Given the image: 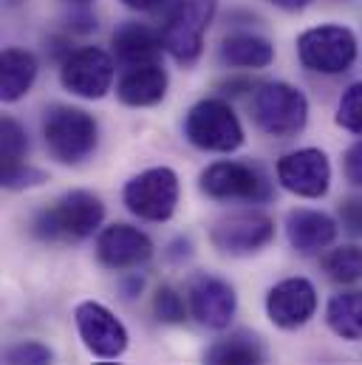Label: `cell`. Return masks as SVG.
Wrapping results in <instances>:
<instances>
[{"instance_id":"16","label":"cell","mask_w":362,"mask_h":365,"mask_svg":"<svg viewBox=\"0 0 362 365\" xmlns=\"http://www.w3.org/2000/svg\"><path fill=\"white\" fill-rule=\"evenodd\" d=\"M337 221L320 210H291L286 215V235H289V244L300 252V255H314V252H323L326 247L334 244L337 238Z\"/></svg>"},{"instance_id":"30","label":"cell","mask_w":362,"mask_h":365,"mask_svg":"<svg viewBox=\"0 0 362 365\" xmlns=\"http://www.w3.org/2000/svg\"><path fill=\"white\" fill-rule=\"evenodd\" d=\"M343 170H346V179L354 184V187H362V139L354 142L346 156H343Z\"/></svg>"},{"instance_id":"10","label":"cell","mask_w":362,"mask_h":365,"mask_svg":"<svg viewBox=\"0 0 362 365\" xmlns=\"http://www.w3.org/2000/svg\"><path fill=\"white\" fill-rule=\"evenodd\" d=\"M74 323H77L83 346L88 349V354H93L96 360L113 363V360H119L128 351V343H130L128 329H125V323L108 306L93 303V300L80 303L74 309Z\"/></svg>"},{"instance_id":"11","label":"cell","mask_w":362,"mask_h":365,"mask_svg":"<svg viewBox=\"0 0 362 365\" xmlns=\"http://www.w3.org/2000/svg\"><path fill=\"white\" fill-rule=\"evenodd\" d=\"M113 57L96 46H86L63 57L60 83L66 91L83 99H102L113 86Z\"/></svg>"},{"instance_id":"31","label":"cell","mask_w":362,"mask_h":365,"mask_svg":"<svg viewBox=\"0 0 362 365\" xmlns=\"http://www.w3.org/2000/svg\"><path fill=\"white\" fill-rule=\"evenodd\" d=\"M68 26L74 29V31H80V34H88L96 29V17L86 11V6H80V11H74L71 17H68Z\"/></svg>"},{"instance_id":"21","label":"cell","mask_w":362,"mask_h":365,"mask_svg":"<svg viewBox=\"0 0 362 365\" xmlns=\"http://www.w3.org/2000/svg\"><path fill=\"white\" fill-rule=\"evenodd\" d=\"M204 365H267V354L255 334L232 331L207 349Z\"/></svg>"},{"instance_id":"27","label":"cell","mask_w":362,"mask_h":365,"mask_svg":"<svg viewBox=\"0 0 362 365\" xmlns=\"http://www.w3.org/2000/svg\"><path fill=\"white\" fill-rule=\"evenodd\" d=\"M51 360H54V354L48 346H43L37 340H23L6 351L3 365H51Z\"/></svg>"},{"instance_id":"13","label":"cell","mask_w":362,"mask_h":365,"mask_svg":"<svg viewBox=\"0 0 362 365\" xmlns=\"http://www.w3.org/2000/svg\"><path fill=\"white\" fill-rule=\"evenodd\" d=\"M187 303L195 323L212 331L229 329L235 312H238V294L235 289L215 274H195L187 286Z\"/></svg>"},{"instance_id":"3","label":"cell","mask_w":362,"mask_h":365,"mask_svg":"<svg viewBox=\"0 0 362 365\" xmlns=\"http://www.w3.org/2000/svg\"><path fill=\"white\" fill-rule=\"evenodd\" d=\"M252 122L267 136L291 139L309 122V99L289 83H261L252 93Z\"/></svg>"},{"instance_id":"24","label":"cell","mask_w":362,"mask_h":365,"mask_svg":"<svg viewBox=\"0 0 362 365\" xmlns=\"http://www.w3.org/2000/svg\"><path fill=\"white\" fill-rule=\"evenodd\" d=\"M26 153H29V136H26L23 125L11 116H3V122H0V168L23 165Z\"/></svg>"},{"instance_id":"26","label":"cell","mask_w":362,"mask_h":365,"mask_svg":"<svg viewBox=\"0 0 362 365\" xmlns=\"http://www.w3.org/2000/svg\"><path fill=\"white\" fill-rule=\"evenodd\" d=\"M337 125L348 133L362 136V83H354L348 91L340 96L337 105Z\"/></svg>"},{"instance_id":"35","label":"cell","mask_w":362,"mask_h":365,"mask_svg":"<svg viewBox=\"0 0 362 365\" xmlns=\"http://www.w3.org/2000/svg\"><path fill=\"white\" fill-rule=\"evenodd\" d=\"M66 3H71V6H88L90 0H66Z\"/></svg>"},{"instance_id":"6","label":"cell","mask_w":362,"mask_h":365,"mask_svg":"<svg viewBox=\"0 0 362 365\" xmlns=\"http://www.w3.org/2000/svg\"><path fill=\"white\" fill-rule=\"evenodd\" d=\"M181 184L173 168H150L133 176L122 190L125 207L142 221H170L179 207Z\"/></svg>"},{"instance_id":"7","label":"cell","mask_w":362,"mask_h":365,"mask_svg":"<svg viewBox=\"0 0 362 365\" xmlns=\"http://www.w3.org/2000/svg\"><path fill=\"white\" fill-rule=\"evenodd\" d=\"M297 57L309 71L343 74L357 60V34L346 26H317L297 37Z\"/></svg>"},{"instance_id":"18","label":"cell","mask_w":362,"mask_h":365,"mask_svg":"<svg viewBox=\"0 0 362 365\" xmlns=\"http://www.w3.org/2000/svg\"><path fill=\"white\" fill-rule=\"evenodd\" d=\"M167 93V71L162 63L153 66H139V68H125V74L116 83V96L128 108H150L159 105Z\"/></svg>"},{"instance_id":"8","label":"cell","mask_w":362,"mask_h":365,"mask_svg":"<svg viewBox=\"0 0 362 365\" xmlns=\"http://www.w3.org/2000/svg\"><path fill=\"white\" fill-rule=\"evenodd\" d=\"M198 187L207 198L212 201H269L272 184L264 176L261 168L247 165V162H212L210 168L201 170Z\"/></svg>"},{"instance_id":"2","label":"cell","mask_w":362,"mask_h":365,"mask_svg":"<svg viewBox=\"0 0 362 365\" xmlns=\"http://www.w3.org/2000/svg\"><path fill=\"white\" fill-rule=\"evenodd\" d=\"M43 139L60 165H83L99 145V125L88 110L74 105H51L43 113Z\"/></svg>"},{"instance_id":"9","label":"cell","mask_w":362,"mask_h":365,"mask_svg":"<svg viewBox=\"0 0 362 365\" xmlns=\"http://www.w3.org/2000/svg\"><path fill=\"white\" fill-rule=\"evenodd\" d=\"M272 238H274V221L258 210H241V212L224 215L210 232L212 247L229 258L255 255L264 247H269Z\"/></svg>"},{"instance_id":"15","label":"cell","mask_w":362,"mask_h":365,"mask_svg":"<svg viewBox=\"0 0 362 365\" xmlns=\"http://www.w3.org/2000/svg\"><path fill=\"white\" fill-rule=\"evenodd\" d=\"M317 312V289L309 277H286L267 292V314L277 329H303Z\"/></svg>"},{"instance_id":"12","label":"cell","mask_w":362,"mask_h":365,"mask_svg":"<svg viewBox=\"0 0 362 365\" xmlns=\"http://www.w3.org/2000/svg\"><path fill=\"white\" fill-rule=\"evenodd\" d=\"M277 182L300 198H323L331 187V162L317 148H300L277 159Z\"/></svg>"},{"instance_id":"22","label":"cell","mask_w":362,"mask_h":365,"mask_svg":"<svg viewBox=\"0 0 362 365\" xmlns=\"http://www.w3.org/2000/svg\"><path fill=\"white\" fill-rule=\"evenodd\" d=\"M326 323L343 340H362V289L334 294L326 306Z\"/></svg>"},{"instance_id":"19","label":"cell","mask_w":362,"mask_h":365,"mask_svg":"<svg viewBox=\"0 0 362 365\" xmlns=\"http://www.w3.org/2000/svg\"><path fill=\"white\" fill-rule=\"evenodd\" d=\"M218 57L229 68H244V71L247 68H267L274 60V46L261 34L241 31V34H229L221 40Z\"/></svg>"},{"instance_id":"32","label":"cell","mask_w":362,"mask_h":365,"mask_svg":"<svg viewBox=\"0 0 362 365\" xmlns=\"http://www.w3.org/2000/svg\"><path fill=\"white\" fill-rule=\"evenodd\" d=\"M128 9H133V11H153V9H159V6H165L167 0H122Z\"/></svg>"},{"instance_id":"14","label":"cell","mask_w":362,"mask_h":365,"mask_svg":"<svg viewBox=\"0 0 362 365\" xmlns=\"http://www.w3.org/2000/svg\"><path fill=\"white\" fill-rule=\"evenodd\" d=\"M153 258V241L148 232L130 224H110L96 235V261L105 269L128 272Z\"/></svg>"},{"instance_id":"4","label":"cell","mask_w":362,"mask_h":365,"mask_svg":"<svg viewBox=\"0 0 362 365\" xmlns=\"http://www.w3.org/2000/svg\"><path fill=\"white\" fill-rule=\"evenodd\" d=\"M184 136L192 148L207 153H232L244 145V125L229 102L201 99L184 116Z\"/></svg>"},{"instance_id":"23","label":"cell","mask_w":362,"mask_h":365,"mask_svg":"<svg viewBox=\"0 0 362 365\" xmlns=\"http://www.w3.org/2000/svg\"><path fill=\"white\" fill-rule=\"evenodd\" d=\"M323 272L329 274V280L340 283V286H351L362 280V247L357 244H343L334 247L323 255Z\"/></svg>"},{"instance_id":"25","label":"cell","mask_w":362,"mask_h":365,"mask_svg":"<svg viewBox=\"0 0 362 365\" xmlns=\"http://www.w3.org/2000/svg\"><path fill=\"white\" fill-rule=\"evenodd\" d=\"M153 312H156V317H159L162 323H167V326H181V323L187 320V314H190V303L184 300V294H181L179 289L162 286V289L156 292V297H153Z\"/></svg>"},{"instance_id":"17","label":"cell","mask_w":362,"mask_h":365,"mask_svg":"<svg viewBox=\"0 0 362 365\" xmlns=\"http://www.w3.org/2000/svg\"><path fill=\"white\" fill-rule=\"evenodd\" d=\"M162 34L145 23H125L113 31V57L122 68H139L162 63Z\"/></svg>"},{"instance_id":"20","label":"cell","mask_w":362,"mask_h":365,"mask_svg":"<svg viewBox=\"0 0 362 365\" xmlns=\"http://www.w3.org/2000/svg\"><path fill=\"white\" fill-rule=\"evenodd\" d=\"M37 80V60L26 48H6L0 57V99L17 102L23 99Z\"/></svg>"},{"instance_id":"5","label":"cell","mask_w":362,"mask_h":365,"mask_svg":"<svg viewBox=\"0 0 362 365\" xmlns=\"http://www.w3.org/2000/svg\"><path fill=\"white\" fill-rule=\"evenodd\" d=\"M218 0H176L165 26H162V46L179 63L192 66L204 51V34L215 17Z\"/></svg>"},{"instance_id":"29","label":"cell","mask_w":362,"mask_h":365,"mask_svg":"<svg viewBox=\"0 0 362 365\" xmlns=\"http://www.w3.org/2000/svg\"><path fill=\"white\" fill-rule=\"evenodd\" d=\"M340 221L348 232L362 235V198H346L340 204Z\"/></svg>"},{"instance_id":"28","label":"cell","mask_w":362,"mask_h":365,"mask_svg":"<svg viewBox=\"0 0 362 365\" xmlns=\"http://www.w3.org/2000/svg\"><path fill=\"white\" fill-rule=\"evenodd\" d=\"M0 182L9 190H26V187H34V184L46 182V173L31 168L29 162L23 165H11V168H0Z\"/></svg>"},{"instance_id":"1","label":"cell","mask_w":362,"mask_h":365,"mask_svg":"<svg viewBox=\"0 0 362 365\" xmlns=\"http://www.w3.org/2000/svg\"><path fill=\"white\" fill-rule=\"evenodd\" d=\"M105 221V204L88 190H71L31 218V235L40 241H83Z\"/></svg>"},{"instance_id":"33","label":"cell","mask_w":362,"mask_h":365,"mask_svg":"<svg viewBox=\"0 0 362 365\" xmlns=\"http://www.w3.org/2000/svg\"><path fill=\"white\" fill-rule=\"evenodd\" d=\"M272 6H277V9H283V11H300V9H306L311 0H269Z\"/></svg>"},{"instance_id":"34","label":"cell","mask_w":362,"mask_h":365,"mask_svg":"<svg viewBox=\"0 0 362 365\" xmlns=\"http://www.w3.org/2000/svg\"><path fill=\"white\" fill-rule=\"evenodd\" d=\"M224 88L229 93H244V91H252V83L249 80H227Z\"/></svg>"}]
</instances>
